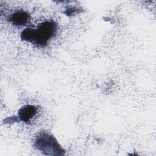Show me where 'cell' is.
I'll return each mask as SVG.
<instances>
[{
  "label": "cell",
  "mask_w": 156,
  "mask_h": 156,
  "mask_svg": "<svg viewBox=\"0 0 156 156\" xmlns=\"http://www.w3.org/2000/svg\"><path fill=\"white\" fill-rule=\"evenodd\" d=\"M33 146L44 155L63 156L65 154V149L55 137L49 132H39L35 136Z\"/></svg>",
  "instance_id": "7a4b0ae2"
},
{
  "label": "cell",
  "mask_w": 156,
  "mask_h": 156,
  "mask_svg": "<svg viewBox=\"0 0 156 156\" xmlns=\"http://www.w3.org/2000/svg\"><path fill=\"white\" fill-rule=\"evenodd\" d=\"M58 25L53 20H46L39 23L35 27H26L21 34L22 41L30 43L38 48L46 47L49 41L57 34Z\"/></svg>",
  "instance_id": "6da1fadb"
},
{
  "label": "cell",
  "mask_w": 156,
  "mask_h": 156,
  "mask_svg": "<svg viewBox=\"0 0 156 156\" xmlns=\"http://www.w3.org/2000/svg\"><path fill=\"white\" fill-rule=\"evenodd\" d=\"M79 9L77 7H69L68 9H66V10H65V12L64 13L66 15L69 16V15H74L76 13H79Z\"/></svg>",
  "instance_id": "5b68a950"
},
{
  "label": "cell",
  "mask_w": 156,
  "mask_h": 156,
  "mask_svg": "<svg viewBox=\"0 0 156 156\" xmlns=\"http://www.w3.org/2000/svg\"><path fill=\"white\" fill-rule=\"evenodd\" d=\"M37 107L32 104H27L22 106L18 111L16 116H11L5 119V123L11 122H23L29 124L30 120L37 115Z\"/></svg>",
  "instance_id": "3957f363"
},
{
  "label": "cell",
  "mask_w": 156,
  "mask_h": 156,
  "mask_svg": "<svg viewBox=\"0 0 156 156\" xmlns=\"http://www.w3.org/2000/svg\"><path fill=\"white\" fill-rule=\"evenodd\" d=\"M7 21L16 27H21L26 26L30 23V15L29 14L22 10H16L7 17Z\"/></svg>",
  "instance_id": "277c9868"
}]
</instances>
